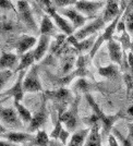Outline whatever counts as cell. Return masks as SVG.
<instances>
[{
  "label": "cell",
  "mask_w": 133,
  "mask_h": 146,
  "mask_svg": "<svg viewBox=\"0 0 133 146\" xmlns=\"http://www.w3.org/2000/svg\"><path fill=\"white\" fill-rule=\"evenodd\" d=\"M74 87H75L78 91L82 92V93H84V94L90 93V91H91V88H92L91 84H90L84 78H80V79L76 81V83H75Z\"/></svg>",
  "instance_id": "obj_30"
},
{
  "label": "cell",
  "mask_w": 133,
  "mask_h": 146,
  "mask_svg": "<svg viewBox=\"0 0 133 146\" xmlns=\"http://www.w3.org/2000/svg\"><path fill=\"white\" fill-rule=\"evenodd\" d=\"M7 132H8V131H7V128L0 122V136H2V135L5 133H7Z\"/></svg>",
  "instance_id": "obj_43"
},
{
  "label": "cell",
  "mask_w": 133,
  "mask_h": 146,
  "mask_svg": "<svg viewBox=\"0 0 133 146\" xmlns=\"http://www.w3.org/2000/svg\"><path fill=\"white\" fill-rule=\"evenodd\" d=\"M130 96H131V97L133 98V91H132V93H131V95H130Z\"/></svg>",
  "instance_id": "obj_46"
},
{
  "label": "cell",
  "mask_w": 133,
  "mask_h": 146,
  "mask_svg": "<svg viewBox=\"0 0 133 146\" xmlns=\"http://www.w3.org/2000/svg\"><path fill=\"white\" fill-rule=\"evenodd\" d=\"M98 74L100 76L109 80L116 79L119 75V67L115 63H111V64L106 66V67H102L98 69Z\"/></svg>",
  "instance_id": "obj_26"
},
{
  "label": "cell",
  "mask_w": 133,
  "mask_h": 146,
  "mask_svg": "<svg viewBox=\"0 0 133 146\" xmlns=\"http://www.w3.org/2000/svg\"><path fill=\"white\" fill-rule=\"evenodd\" d=\"M37 43V39L34 36H30V35H22L18 39L15 48H17V54L22 56L23 54L30 51Z\"/></svg>",
  "instance_id": "obj_16"
},
{
  "label": "cell",
  "mask_w": 133,
  "mask_h": 146,
  "mask_svg": "<svg viewBox=\"0 0 133 146\" xmlns=\"http://www.w3.org/2000/svg\"><path fill=\"white\" fill-rule=\"evenodd\" d=\"M24 93H37L43 91V86L38 75V66L34 64L27 70L23 79Z\"/></svg>",
  "instance_id": "obj_2"
},
{
  "label": "cell",
  "mask_w": 133,
  "mask_h": 146,
  "mask_svg": "<svg viewBox=\"0 0 133 146\" xmlns=\"http://www.w3.org/2000/svg\"><path fill=\"white\" fill-rule=\"evenodd\" d=\"M13 103H14V109L17 111L18 116L20 117L21 121L23 122V124H29L32 120V117H33L32 112L25 107L24 105H22L21 102L13 100Z\"/></svg>",
  "instance_id": "obj_23"
},
{
  "label": "cell",
  "mask_w": 133,
  "mask_h": 146,
  "mask_svg": "<svg viewBox=\"0 0 133 146\" xmlns=\"http://www.w3.org/2000/svg\"><path fill=\"white\" fill-rule=\"evenodd\" d=\"M84 146H102V133L99 123H95L90 127V133L86 137Z\"/></svg>",
  "instance_id": "obj_18"
},
{
  "label": "cell",
  "mask_w": 133,
  "mask_h": 146,
  "mask_svg": "<svg viewBox=\"0 0 133 146\" xmlns=\"http://www.w3.org/2000/svg\"><path fill=\"white\" fill-rule=\"evenodd\" d=\"M115 1H117V2H118V1H119V0H115Z\"/></svg>",
  "instance_id": "obj_48"
},
{
  "label": "cell",
  "mask_w": 133,
  "mask_h": 146,
  "mask_svg": "<svg viewBox=\"0 0 133 146\" xmlns=\"http://www.w3.org/2000/svg\"><path fill=\"white\" fill-rule=\"evenodd\" d=\"M27 71V70H26ZM26 71H22L20 72V75L18 76L17 82L14 83V85L9 88L8 91L5 93L7 96H12L13 100H18V102H22V99L24 97V90H23V79Z\"/></svg>",
  "instance_id": "obj_13"
},
{
  "label": "cell",
  "mask_w": 133,
  "mask_h": 146,
  "mask_svg": "<svg viewBox=\"0 0 133 146\" xmlns=\"http://www.w3.org/2000/svg\"><path fill=\"white\" fill-rule=\"evenodd\" d=\"M59 14L65 15L66 20L72 24L74 31L81 29L83 25L86 24V22L90 20V18L84 17L83 14L78 12L75 9L73 8H60V9H56Z\"/></svg>",
  "instance_id": "obj_8"
},
{
  "label": "cell",
  "mask_w": 133,
  "mask_h": 146,
  "mask_svg": "<svg viewBox=\"0 0 133 146\" xmlns=\"http://www.w3.org/2000/svg\"><path fill=\"white\" fill-rule=\"evenodd\" d=\"M50 47V36L48 35H41L38 38V43L36 44V47L33 50L34 52V58L36 62H39L45 55L47 54Z\"/></svg>",
  "instance_id": "obj_15"
},
{
  "label": "cell",
  "mask_w": 133,
  "mask_h": 146,
  "mask_svg": "<svg viewBox=\"0 0 133 146\" xmlns=\"http://www.w3.org/2000/svg\"><path fill=\"white\" fill-rule=\"evenodd\" d=\"M123 80H124V84L127 86V97H130L133 91V75L130 72H124Z\"/></svg>",
  "instance_id": "obj_32"
},
{
  "label": "cell",
  "mask_w": 133,
  "mask_h": 146,
  "mask_svg": "<svg viewBox=\"0 0 133 146\" xmlns=\"http://www.w3.org/2000/svg\"><path fill=\"white\" fill-rule=\"evenodd\" d=\"M0 146H17V144H13L9 141H0Z\"/></svg>",
  "instance_id": "obj_41"
},
{
  "label": "cell",
  "mask_w": 133,
  "mask_h": 146,
  "mask_svg": "<svg viewBox=\"0 0 133 146\" xmlns=\"http://www.w3.org/2000/svg\"><path fill=\"white\" fill-rule=\"evenodd\" d=\"M78 0H54V7L57 9L60 8H66L68 6H74V3Z\"/></svg>",
  "instance_id": "obj_34"
},
{
  "label": "cell",
  "mask_w": 133,
  "mask_h": 146,
  "mask_svg": "<svg viewBox=\"0 0 133 146\" xmlns=\"http://www.w3.org/2000/svg\"><path fill=\"white\" fill-rule=\"evenodd\" d=\"M69 139H70V132H69L66 128H63L62 130H61L60 134H59L58 140L60 141L63 145H66V144H68V141H69Z\"/></svg>",
  "instance_id": "obj_35"
},
{
  "label": "cell",
  "mask_w": 133,
  "mask_h": 146,
  "mask_svg": "<svg viewBox=\"0 0 133 146\" xmlns=\"http://www.w3.org/2000/svg\"><path fill=\"white\" fill-rule=\"evenodd\" d=\"M118 40H119V44H120L123 52L129 51V48H130V45H131L132 39H131V36L128 34L127 31H124V32L121 33V35H120V37L118 38Z\"/></svg>",
  "instance_id": "obj_28"
},
{
  "label": "cell",
  "mask_w": 133,
  "mask_h": 146,
  "mask_svg": "<svg viewBox=\"0 0 133 146\" xmlns=\"http://www.w3.org/2000/svg\"><path fill=\"white\" fill-rule=\"evenodd\" d=\"M129 51H130V52H132V54H133V39H132V42H131V45H130V48H129Z\"/></svg>",
  "instance_id": "obj_44"
},
{
  "label": "cell",
  "mask_w": 133,
  "mask_h": 146,
  "mask_svg": "<svg viewBox=\"0 0 133 146\" xmlns=\"http://www.w3.org/2000/svg\"><path fill=\"white\" fill-rule=\"evenodd\" d=\"M124 7L121 9V12L118 14V17H117L115 20H112V21L110 22V24L105 29V32L103 33V36H104L105 42H106V40L108 42V40H110V39H112V38H114V35H115V33H116V29H117V24H118L119 20L121 19L122 14H123L124 10H126V8H124Z\"/></svg>",
  "instance_id": "obj_25"
},
{
  "label": "cell",
  "mask_w": 133,
  "mask_h": 146,
  "mask_svg": "<svg viewBox=\"0 0 133 146\" xmlns=\"http://www.w3.org/2000/svg\"><path fill=\"white\" fill-rule=\"evenodd\" d=\"M46 120H47V109H46V105L44 103L41 107V109L38 110L35 115H33L32 120L27 124L30 133L37 132L38 130H41V128L45 124Z\"/></svg>",
  "instance_id": "obj_12"
},
{
  "label": "cell",
  "mask_w": 133,
  "mask_h": 146,
  "mask_svg": "<svg viewBox=\"0 0 133 146\" xmlns=\"http://www.w3.org/2000/svg\"><path fill=\"white\" fill-rule=\"evenodd\" d=\"M58 118L61 121L62 125H65V128L69 131L72 132L75 131L79 124V118H78V104L76 102L73 104L71 109H66L65 112H62L60 115H58Z\"/></svg>",
  "instance_id": "obj_9"
},
{
  "label": "cell",
  "mask_w": 133,
  "mask_h": 146,
  "mask_svg": "<svg viewBox=\"0 0 133 146\" xmlns=\"http://www.w3.org/2000/svg\"><path fill=\"white\" fill-rule=\"evenodd\" d=\"M121 12L119 9V3L115 0H107L106 7H105V11H104L103 20L105 23H110L112 20H115L118 14Z\"/></svg>",
  "instance_id": "obj_17"
},
{
  "label": "cell",
  "mask_w": 133,
  "mask_h": 146,
  "mask_svg": "<svg viewBox=\"0 0 133 146\" xmlns=\"http://www.w3.org/2000/svg\"><path fill=\"white\" fill-rule=\"evenodd\" d=\"M126 31L131 37H133V12H130V6H127V13L124 19Z\"/></svg>",
  "instance_id": "obj_29"
},
{
  "label": "cell",
  "mask_w": 133,
  "mask_h": 146,
  "mask_svg": "<svg viewBox=\"0 0 133 146\" xmlns=\"http://www.w3.org/2000/svg\"><path fill=\"white\" fill-rule=\"evenodd\" d=\"M105 42V39H104V36L103 34H100L99 36H97L96 40H95V43H94V45H93V47H92V49L90 50V58L91 59H93L94 57H95V55H96V52L98 51V49L100 48V46H102V44Z\"/></svg>",
  "instance_id": "obj_33"
},
{
  "label": "cell",
  "mask_w": 133,
  "mask_h": 146,
  "mask_svg": "<svg viewBox=\"0 0 133 146\" xmlns=\"http://www.w3.org/2000/svg\"><path fill=\"white\" fill-rule=\"evenodd\" d=\"M105 25V22H104L103 18H96L95 20L91 21L90 23L83 25L81 29L76 31L73 36L75 37L78 40H82V39H85L87 37H91L93 35L96 34V32H98L99 30H102Z\"/></svg>",
  "instance_id": "obj_5"
},
{
  "label": "cell",
  "mask_w": 133,
  "mask_h": 146,
  "mask_svg": "<svg viewBox=\"0 0 133 146\" xmlns=\"http://www.w3.org/2000/svg\"><path fill=\"white\" fill-rule=\"evenodd\" d=\"M46 14H48L49 17L51 18L53 20V22L55 23V25L59 29V30L66 35V36H71L74 34V29H73L72 24L66 20L65 19L61 14L58 13V11L56 10V8L55 7H50V8H47L46 10Z\"/></svg>",
  "instance_id": "obj_4"
},
{
  "label": "cell",
  "mask_w": 133,
  "mask_h": 146,
  "mask_svg": "<svg viewBox=\"0 0 133 146\" xmlns=\"http://www.w3.org/2000/svg\"><path fill=\"white\" fill-rule=\"evenodd\" d=\"M19 64V57L12 52H3L0 57V68L2 70H12Z\"/></svg>",
  "instance_id": "obj_20"
},
{
  "label": "cell",
  "mask_w": 133,
  "mask_h": 146,
  "mask_svg": "<svg viewBox=\"0 0 133 146\" xmlns=\"http://www.w3.org/2000/svg\"><path fill=\"white\" fill-rule=\"evenodd\" d=\"M97 1H103V0H97Z\"/></svg>",
  "instance_id": "obj_47"
},
{
  "label": "cell",
  "mask_w": 133,
  "mask_h": 146,
  "mask_svg": "<svg viewBox=\"0 0 133 146\" xmlns=\"http://www.w3.org/2000/svg\"><path fill=\"white\" fill-rule=\"evenodd\" d=\"M7 141L11 142L13 144H29L33 142L34 135L31 133H24V132H18V131H11L7 132L2 135Z\"/></svg>",
  "instance_id": "obj_14"
},
{
  "label": "cell",
  "mask_w": 133,
  "mask_h": 146,
  "mask_svg": "<svg viewBox=\"0 0 133 146\" xmlns=\"http://www.w3.org/2000/svg\"><path fill=\"white\" fill-rule=\"evenodd\" d=\"M17 12L20 14L22 21L30 27L31 30L37 31L36 22L34 20L30 3H29L27 0H18L17 1Z\"/></svg>",
  "instance_id": "obj_10"
},
{
  "label": "cell",
  "mask_w": 133,
  "mask_h": 146,
  "mask_svg": "<svg viewBox=\"0 0 133 146\" xmlns=\"http://www.w3.org/2000/svg\"><path fill=\"white\" fill-rule=\"evenodd\" d=\"M75 62H76V59H75L74 55L65 51L63 57L61 58V74L69 75L72 72L73 68H75Z\"/></svg>",
  "instance_id": "obj_21"
},
{
  "label": "cell",
  "mask_w": 133,
  "mask_h": 146,
  "mask_svg": "<svg viewBox=\"0 0 133 146\" xmlns=\"http://www.w3.org/2000/svg\"><path fill=\"white\" fill-rule=\"evenodd\" d=\"M49 141H50V137L48 136V134L44 130H38L36 134L34 135L32 144L34 146H48Z\"/></svg>",
  "instance_id": "obj_27"
},
{
  "label": "cell",
  "mask_w": 133,
  "mask_h": 146,
  "mask_svg": "<svg viewBox=\"0 0 133 146\" xmlns=\"http://www.w3.org/2000/svg\"><path fill=\"white\" fill-rule=\"evenodd\" d=\"M23 146H34V145H33L32 143H29V144H24Z\"/></svg>",
  "instance_id": "obj_45"
},
{
  "label": "cell",
  "mask_w": 133,
  "mask_h": 146,
  "mask_svg": "<svg viewBox=\"0 0 133 146\" xmlns=\"http://www.w3.org/2000/svg\"><path fill=\"white\" fill-rule=\"evenodd\" d=\"M106 5L105 1L97 0H78L74 3V9L87 18H95L96 13Z\"/></svg>",
  "instance_id": "obj_3"
},
{
  "label": "cell",
  "mask_w": 133,
  "mask_h": 146,
  "mask_svg": "<svg viewBox=\"0 0 133 146\" xmlns=\"http://www.w3.org/2000/svg\"><path fill=\"white\" fill-rule=\"evenodd\" d=\"M88 133H90V128L75 130L74 133L70 135L66 146H84Z\"/></svg>",
  "instance_id": "obj_19"
},
{
  "label": "cell",
  "mask_w": 133,
  "mask_h": 146,
  "mask_svg": "<svg viewBox=\"0 0 133 146\" xmlns=\"http://www.w3.org/2000/svg\"><path fill=\"white\" fill-rule=\"evenodd\" d=\"M127 115H128L129 117H130L131 119H133V104L131 105V106H129V107H128V109H127Z\"/></svg>",
  "instance_id": "obj_42"
},
{
  "label": "cell",
  "mask_w": 133,
  "mask_h": 146,
  "mask_svg": "<svg viewBox=\"0 0 133 146\" xmlns=\"http://www.w3.org/2000/svg\"><path fill=\"white\" fill-rule=\"evenodd\" d=\"M12 74V70H1L0 71V92L3 90V87L7 85V83L10 81Z\"/></svg>",
  "instance_id": "obj_31"
},
{
  "label": "cell",
  "mask_w": 133,
  "mask_h": 146,
  "mask_svg": "<svg viewBox=\"0 0 133 146\" xmlns=\"http://www.w3.org/2000/svg\"><path fill=\"white\" fill-rule=\"evenodd\" d=\"M39 33H41V35H48V36L56 33L55 23L53 22V20H51V18L49 17L48 14H45L43 17L41 26H39Z\"/></svg>",
  "instance_id": "obj_24"
},
{
  "label": "cell",
  "mask_w": 133,
  "mask_h": 146,
  "mask_svg": "<svg viewBox=\"0 0 133 146\" xmlns=\"http://www.w3.org/2000/svg\"><path fill=\"white\" fill-rule=\"evenodd\" d=\"M0 122L8 128L21 129L24 124L21 121L15 109L13 108H6L0 106Z\"/></svg>",
  "instance_id": "obj_6"
},
{
  "label": "cell",
  "mask_w": 133,
  "mask_h": 146,
  "mask_svg": "<svg viewBox=\"0 0 133 146\" xmlns=\"http://www.w3.org/2000/svg\"><path fill=\"white\" fill-rule=\"evenodd\" d=\"M48 146H65V145H63L59 140H51V139H50Z\"/></svg>",
  "instance_id": "obj_40"
},
{
  "label": "cell",
  "mask_w": 133,
  "mask_h": 146,
  "mask_svg": "<svg viewBox=\"0 0 133 146\" xmlns=\"http://www.w3.org/2000/svg\"><path fill=\"white\" fill-rule=\"evenodd\" d=\"M85 98H86L88 105L92 107L93 113H95L96 117L98 118V120H99L102 136H108L111 132V130H112L114 124L121 118V115H119V113H117V115H105V112L100 109V107L95 102V99L92 97L90 93L85 94Z\"/></svg>",
  "instance_id": "obj_1"
},
{
  "label": "cell",
  "mask_w": 133,
  "mask_h": 146,
  "mask_svg": "<svg viewBox=\"0 0 133 146\" xmlns=\"http://www.w3.org/2000/svg\"><path fill=\"white\" fill-rule=\"evenodd\" d=\"M127 61H128V68H129V72L133 75V54L132 52H128L127 55Z\"/></svg>",
  "instance_id": "obj_37"
},
{
  "label": "cell",
  "mask_w": 133,
  "mask_h": 146,
  "mask_svg": "<svg viewBox=\"0 0 133 146\" xmlns=\"http://www.w3.org/2000/svg\"><path fill=\"white\" fill-rule=\"evenodd\" d=\"M34 62H35V58H34L33 50L25 52V54L21 56V58L19 60V64L17 69H15V72H22V71L29 70V68L34 66Z\"/></svg>",
  "instance_id": "obj_22"
},
{
  "label": "cell",
  "mask_w": 133,
  "mask_h": 146,
  "mask_svg": "<svg viewBox=\"0 0 133 146\" xmlns=\"http://www.w3.org/2000/svg\"><path fill=\"white\" fill-rule=\"evenodd\" d=\"M128 129H129V133H128V137L127 140L133 144V121L130 122L129 124H128Z\"/></svg>",
  "instance_id": "obj_39"
},
{
  "label": "cell",
  "mask_w": 133,
  "mask_h": 146,
  "mask_svg": "<svg viewBox=\"0 0 133 146\" xmlns=\"http://www.w3.org/2000/svg\"><path fill=\"white\" fill-rule=\"evenodd\" d=\"M46 96L55 103L56 109H68V105L71 100V92L60 87L56 91L47 92Z\"/></svg>",
  "instance_id": "obj_7"
},
{
  "label": "cell",
  "mask_w": 133,
  "mask_h": 146,
  "mask_svg": "<svg viewBox=\"0 0 133 146\" xmlns=\"http://www.w3.org/2000/svg\"><path fill=\"white\" fill-rule=\"evenodd\" d=\"M108 144H109V146H120L119 142L117 140V137L111 133L108 135Z\"/></svg>",
  "instance_id": "obj_38"
},
{
  "label": "cell",
  "mask_w": 133,
  "mask_h": 146,
  "mask_svg": "<svg viewBox=\"0 0 133 146\" xmlns=\"http://www.w3.org/2000/svg\"><path fill=\"white\" fill-rule=\"evenodd\" d=\"M108 54H109V58L112 63L117 64L119 68H121L122 66V61H123V56L127 52H123V50L121 48L119 42L115 40L114 38L108 40Z\"/></svg>",
  "instance_id": "obj_11"
},
{
  "label": "cell",
  "mask_w": 133,
  "mask_h": 146,
  "mask_svg": "<svg viewBox=\"0 0 133 146\" xmlns=\"http://www.w3.org/2000/svg\"><path fill=\"white\" fill-rule=\"evenodd\" d=\"M0 8L6 10H14L17 11V8L14 7L11 0H0Z\"/></svg>",
  "instance_id": "obj_36"
}]
</instances>
